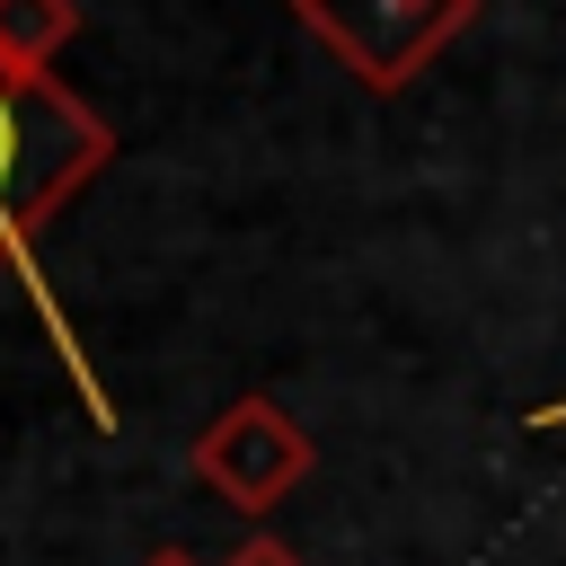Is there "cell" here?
<instances>
[{
	"label": "cell",
	"mask_w": 566,
	"mask_h": 566,
	"mask_svg": "<svg viewBox=\"0 0 566 566\" xmlns=\"http://www.w3.org/2000/svg\"><path fill=\"white\" fill-rule=\"evenodd\" d=\"M115 159V133L88 97H71L53 71L18 80L0 71V274L35 256L44 221Z\"/></svg>",
	"instance_id": "6da1fadb"
},
{
	"label": "cell",
	"mask_w": 566,
	"mask_h": 566,
	"mask_svg": "<svg viewBox=\"0 0 566 566\" xmlns=\"http://www.w3.org/2000/svg\"><path fill=\"white\" fill-rule=\"evenodd\" d=\"M292 18L363 80V88H407L469 18H478V0H292Z\"/></svg>",
	"instance_id": "7a4b0ae2"
},
{
	"label": "cell",
	"mask_w": 566,
	"mask_h": 566,
	"mask_svg": "<svg viewBox=\"0 0 566 566\" xmlns=\"http://www.w3.org/2000/svg\"><path fill=\"white\" fill-rule=\"evenodd\" d=\"M195 478L239 504V513H274L301 478H310V433L292 424V407L274 398H230L203 433H195Z\"/></svg>",
	"instance_id": "3957f363"
},
{
	"label": "cell",
	"mask_w": 566,
	"mask_h": 566,
	"mask_svg": "<svg viewBox=\"0 0 566 566\" xmlns=\"http://www.w3.org/2000/svg\"><path fill=\"white\" fill-rule=\"evenodd\" d=\"M71 35H80V0H0V71L44 80Z\"/></svg>",
	"instance_id": "277c9868"
},
{
	"label": "cell",
	"mask_w": 566,
	"mask_h": 566,
	"mask_svg": "<svg viewBox=\"0 0 566 566\" xmlns=\"http://www.w3.org/2000/svg\"><path fill=\"white\" fill-rule=\"evenodd\" d=\"M221 566H301V548H292V539H274V531H256V539H239Z\"/></svg>",
	"instance_id": "5b68a950"
},
{
	"label": "cell",
	"mask_w": 566,
	"mask_h": 566,
	"mask_svg": "<svg viewBox=\"0 0 566 566\" xmlns=\"http://www.w3.org/2000/svg\"><path fill=\"white\" fill-rule=\"evenodd\" d=\"M142 566H195V557H186V548H150Z\"/></svg>",
	"instance_id": "8992f818"
},
{
	"label": "cell",
	"mask_w": 566,
	"mask_h": 566,
	"mask_svg": "<svg viewBox=\"0 0 566 566\" xmlns=\"http://www.w3.org/2000/svg\"><path fill=\"white\" fill-rule=\"evenodd\" d=\"M531 424H566V398H548V407H531Z\"/></svg>",
	"instance_id": "52a82bcc"
}]
</instances>
